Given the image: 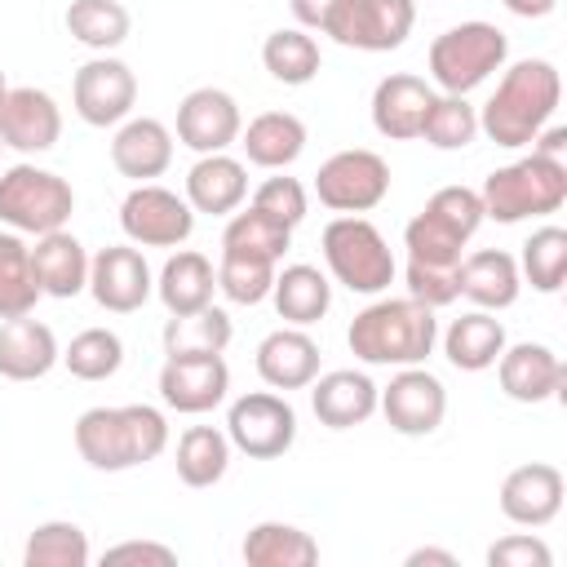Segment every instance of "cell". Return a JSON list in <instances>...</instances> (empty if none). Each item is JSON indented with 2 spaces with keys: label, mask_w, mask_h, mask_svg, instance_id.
Listing matches in <instances>:
<instances>
[{
  "label": "cell",
  "mask_w": 567,
  "mask_h": 567,
  "mask_svg": "<svg viewBox=\"0 0 567 567\" xmlns=\"http://www.w3.org/2000/svg\"><path fill=\"white\" fill-rule=\"evenodd\" d=\"M563 102V75L549 58H523L514 62L501 84L492 89V97L478 111V133L505 151L532 146V137L554 120Z\"/></svg>",
  "instance_id": "obj_1"
},
{
  "label": "cell",
  "mask_w": 567,
  "mask_h": 567,
  "mask_svg": "<svg viewBox=\"0 0 567 567\" xmlns=\"http://www.w3.org/2000/svg\"><path fill=\"white\" fill-rule=\"evenodd\" d=\"M75 452L89 470L120 474L137 470L168 447V416L151 403H124V408H89L80 412L75 430Z\"/></svg>",
  "instance_id": "obj_2"
},
{
  "label": "cell",
  "mask_w": 567,
  "mask_h": 567,
  "mask_svg": "<svg viewBox=\"0 0 567 567\" xmlns=\"http://www.w3.org/2000/svg\"><path fill=\"white\" fill-rule=\"evenodd\" d=\"M434 341H439V319L430 306H421L412 297H377L346 328L350 354L372 368L425 363L434 354Z\"/></svg>",
  "instance_id": "obj_3"
},
{
  "label": "cell",
  "mask_w": 567,
  "mask_h": 567,
  "mask_svg": "<svg viewBox=\"0 0 567 567\" xmlns=\"http://www.w3.org/2000/svg\"><path fill=\"white\" fill-rule=\"evenodd\" d=\"M483 217L514 226L527 217H549L567 204V164L549 159V155H523L505 168H492L483 177Z\"/></svg>",
  "instance_id": "obj_4"
},
{
  "label": "cell",
  "mask_w": 567,
  "mask_h": 567,
  "mask_svg": "<svg viewBox=\"0 0 567 567\" xmlns=\"http://www.w3.org/2000/svg\"><path fill=\"white\" fill-rule=\"evenodd\" d=\"M483 226V199L470 186H439L425 208L403 226V248L408 261L421 266H461L465 244L474 239V230Z\"/></svg>",
  "instance_id": "obj_5"
},
{
  "label": "cell",
  "mask_w": 567,
  "mask_h": 567,
  "mask_svg": "<svg viewBox=\"0 0 567 567\" xmlns=\"http://www.w3.org/2000/svg\"><path fill=\"white\" fill-rule=\"evenodd\" d=\"M323 261L332 270V279L359 297H377L394 284V252L385 244V235L359 217V213H341L323 226Z\"/></svg>",
  "instance_id": "obj_6"
},
{
  "label": "cell",
  "mask_w": 567,
  "mask_h": 567,
  "mask_svg": "<svg viewBox=\"0 0 567 567\" xmlns=\"http://www.w3.org/2000/svg\"><path fill=\"white\" fill-rule=\"evenodd\" d=\"M75 213V190L66 177L35 168V164H13L0 173V221L18 235H49L62 230Z\"/></svg>",
  "instance_id": "obj_7"
},
{
  "label": "cell",
  "mask_w": 567,
  "mask_h": 567,
  "mask_svg": "<svg viewBox=\"0 0 567 567\" xmlns=\"http://www.w3.org/2000/svg\"><path fill=\"white\" fill-rule=\"evenodd\" d=\"M509 58V40L492 22H461L434 35L430 44V75L443 93H470Z\"/></svg>",
  "instance_id": "obj_8"
},
{
  "label": "cell",
  "mask_w": 567,
  "mask_h": 567,
  "mask_svg": "<svg viewBox=\"0 0 567 567\" xmlns=\"http://www.w3.org/2000/svg\"><path fill=\"white\" fill-rule=\"evenodd\" d=\"M226 439L248 461H275L297 443V412L275 390L239 394L226 412Z\"/></svg>",
  "instance_id": "obj_9"
},
{
  "label": "cell",
  "mask_w": 567,
  "mask_h": 567,
  "mask_svg": "<svg viewBox=\"0 0 567 567\" xmlns=\"http://www.w3.org/2000/svg\"><path fill=\"white\" fill-rule=\"evenodd\" d=\"M315 195L332 213H372L390 195V164L377 151H337L315 173Z\"/></svg>",
  "instance_id": "obj_10"
},
{
  "label": "cell",
  "mask_w": 567,
  "mask_h": 567,
  "mask_svg": "<svg viewBox=\"0 0 567 567\" xmlns=\"http://www.w3.org/2000/svg\"><path fill=\"white\" fill-rule=\"evenodd\" d=\"M120 230L137 248H182L195 230V208L168 186L137 182L120 204Z\"/></svg>",
  "instance_id": "obj_11"
},
{
  "label": "cell",
  "mask_w": 567,
  "mask_h": 567,
  "mask_svg": "<svg viewBox=\"0 0 567 567\" xmlns=\"http://www.w3.org/2000/svg\"><path fill=\"white\" fill-rule=\"evenodd\" d=\"M412 22H416L412 0H341L323 35L337 40L341 49L390 53L412 35Z\"/></svg>",
  "instance_id": "obj_12"
},
{
  "label": "cell",
  "mask_w": 567,
  "mask_h": 567,
  "mask_svg": "<svg viewBox=\"0 0 567 567\" xmlns=\"http://www.w3.org/2000/svg\"><path fill=\"white\" fill-rule=\"evenodd\" d=\"M377 412L394 434L425 439L447 416V390L425 363H412V368H399L385 390H377Z\"/></svg>",
  "instance_id": "obj_13"
},
{
  "label": "cell",
  "mask_w": 567,
  "mask_h": 567,
  "mask_svg": "<svg viewBox=\"0 0 567 567\" xmlns=\"http://www.w3.org/2000/svg\"><path fill=\"white\" fill-rule=\"evenodd\" d=\"M137 102V75L120 58H89L71 80V106L89 128H111L133 115Z\"/></svg>",
  "instance_id": "obj_14"
},
{
  "label": "cell",
  "mask_w": 567,
  "mask_h": 567,
  "mask_svg": "<svg viewBox=\"0 0 567 567\" xmlns=\"http://www.w3.org/2000/svg\"><path fill=\"white\" fill-rule=\"evenodd\" d=\"M89 292L111 315H133L155 292L151 266L137 244H111L97 257H89Z\"/></svg>",
  "instance_id": "obj_15"
},
{
  "label": "cell",
  "mask_w": 567,
  "mask_h": 567,
  "mask_svg": "<svg viewBox=\"0 0 567 567\" xmlns=\"http://www.w3.org/2000/svg\"><path fill=\"white\" fill-rule=\"evenodd\" d=\"M230 390V368L221 354H168L159 368V399L173 412L204 416Z\"/></svg>",
  "instance_id": "obj_16"
},
{
  "label": "cell",
  "mask_w": 567,
  "mask_h": 567,
  "mask_svg": "<svg viewBox=\"0 0 567 567\" xmlns=\"http://www.w3.org/2000/svg\"><path fill=\"white\" fill-rule=\"evenodd\" d=\"M239 128H244V115H239V102L226 89L204 84V89H190L177 102V142L190 146L195 155H213V151L235 146Z\"/></svg>",
  "instance_id": "obj_17"
},
{
  "label": "cell",
  "mask_w": 567,
  "mask_h": 567,
  "mask_svg": "<svg viewBox=\"0 0 567 567\" xmlns=\"http://www.w3.org/2000/svg\"><path fill=\"white\" fill-rule=\"evenodd\" d=\"M62 137V111L44 89L18 84L0 97V142L18 155H44Z\"/></svg>",
  "instance_id": "obj_18"
},
{
  "label": "cell",
  "mask_w": 567,
  "mask_h": 567,
  "mask_svg": "<svg viewBox=\"0 0 567 567\" xmlns=\"http://www.w3.org/2000/svg\"><path fill=\"white\" fill-rule=\"evenodd\" d=\"M563 470L549 465V461H527V465H514L505 478H501V514L518 527H545L558 518L563 509Z\"/></svg>",
  "instance_id": "obj_19"
},
{
  "label": "cell",
  "mask_w": 567,
  "mask_h": 567,
  "mask_svg": "<svg viewBox=\"0 0 567 567\" xmlns=\"http://www.w3.org/2000/svg\"><path fill=\"white\" fill-rule=\"evenodd\" d=\"M492 368H496L501 394L514 399V403H545L567 381L563 359L545 341H518V346L505 341V350H501V359Z\"/></svg>",
  "instance_id": "obj_20"
},
{
  "label": "cell",
  "mask_w": 567,
  "mask_h": 567,
  "mask_svg": "<svg viewBox=\"0 0 567 567\" xmlns=\"http://www.w3.org/2000/svg\"><path fill=\"white\" fill-rule=\"evenodd\" d=\"M430 106H434V89L412 71H394L372 89V128L390 142H412L421 137Z\"/></svg>",
  "instance_id": "obj_21"
},
{
  "label": "cell",
  "mask_w": 567,
  "mask_h": 567,
  "mask_svg": "<svg viewBox=\"0 0 567 567\" xmlns=\"http://www.w3.org/2000/svg\"><path fill=\"white\" fill-rule=\"evenodd\" d=\"M310 408L328 430H354L377 412V381L359 368H332L310 381Z\"/></svg>",
  "instance_id": "obj_22"
},
{
  "label": "cell",
  "mask_w": 567,
  "mask_h": 567,
  "mask_svg": "<svg viewBox=\"0 0 567 567\" xmlns=\"http://www.w3.org/2000/svg\"><path fill=\"white\" fill-rule=\"evenodd\" d=\"M111 164L120 177L151 182L173 164V133L151 115H128L111 137Z\"/></svg>",
  "instance_id": "obj_23"
},
{
  "label": "cell",
  "mask_w": 567,
  "mask_h": 567,
  "mask_svg": "<svg viewBox=\"0 0 567 567\" xmlns=\"http://www.w3.org/2000/svg\"><path fill=\"white\" fill-rule=\"evenodd\" d=\"M257 377L270 390H306L319 377V346L306 328H275L257 346Z\"/></svg>",
  "instance_id": "obj_24"
},
{
  "label": "cell",
  "mask_w": 567,
  "mask_h": 567,
  "mask_svg": "<svg viewBox=\"0 0 567 567\" xmlns=\"http://www.w3.org/2000/svg\"><path fill=\"white\" fill-rule=\"evenodd\" d=\"M62 359L58 337L49 323L18 315L0 323V377L4 381H40L53 372V363Z\"/></svg>",
  "instance_id": "obj_25"
},
{
  "label": "cell",
  "mask_w": 567,
  "mask_h": 567,
  "mask_svg": "<svg viewBox=\"0 0 567 567\" xmlns=\"http://www.w3.org/2000/svg\"><path fill=\"white\" fill-rule=\"evenodd\" d=\"M31 270H35V284L44 297H80L89 288V252L84 244L62 226V230H49V235H35L31 244Z\"/></svg>",
  "instance_id": "obj_26"
},
{
  "label": "cell",
  "mask_w": 567,
  "mask_h": 567,
  "mask_svg": "<svg viewBox=\"0 0 567 567\" xmlns=\"http://www.w3.org/2000/svg\"><path fill=\"white\" fill-rule=\"evenodd\" d=\"M248 199V168L226 155V151H213V155H199L186 173V204L195 213H208V217H226L235 213L239 204Z\"/></svg>",
  "instance_id": "obj_27"
},
{
  "label": "cell",
  "mask_w": 567,
  "mask_h": 567,
  "mask_svg": "<svg viewBox=\"0 0 567 567\" xmlns=\"http://www.w3.org/2000/svg\"><path fill=\"white\" fill-rule=\"evenodd\" d=\"M456 284H461V297H470L478 310H509L523 292L518 257H509L505 248H478L461 257Z\"/></svg>",
  "instance_id": "obj_28"
},
{
  "label": "cell",
  "mask_w": 567,
  "mask_h": 567,
  "mask_svg": "<svg viewBox=\"0 0 567 567\" xmlns=\"http://www.w3.org/2000/svg\"><path fill=\"white\" fill-rule=\"evenodd\" d=\"M239 146L248 155V164L257 168H288L301 159L306 151V124L292 115V111H261L248 120V128H239Z\"/></svg>",
  "instance_id": "obj_29"
},
{
  "label": "cell",
  "mask_w": 567,
  "mask_h": 567,
  "mask_svg": "<svg viewBox=\"0 0 567 567\" xmlns=\"http://www.w3.org/2000/svg\"><path fill=\"white\" fill-rule=\"evenodd\" d=\"M155 292L164 301L168 315H190V310H204L213 306V292H217V270L204 252L195 248H177L159 275H155Z\"/></svg>",
  "instance_id": "obj_30"
},
{
  "label": "cell",
  "mask_w": 567,
  "mask_h": 567,
  "mask_svg": "<svg viewBox=\"0 0 567 567\" xmlns=\"http://www.w3.org/2000/svg\"><path fill=\"white\" fill-rule=\"evenodd\" d=\"M270 301H275V310H279L284 323L310 328V323H319V319L332 310V284H328V275H323L319 266L292 261V266L275 270Z\"/></svg>",
  "instance_id": "obj_31"
},
{
  "label": "cell",
  "mask_w": 567,
  "mask_h": 567,
  "mask_svg": "<svg viewBox=\"0 0 567 567\" xmlns=\"http://www.w3.org/2000/svg\"><path fill=\"white\" fill-rule=\"evenodd\" d=\"M501 350H505V323L496 319V310H470L452 319L443 332V354L461 372H487L501 359Z\"/></svg>",
  "instance_id": "obj_32"
},
{
  "label": "cell",
  "mask_w": 567,
  "mask_h": 567,
  "mask_svg": "<svg viewBox=\"0 0 567 567\" xmlns=\"http://www.w3.org/2000/svg\"><path fill=\"white\" fill-rule=\"evenodd\" d=\"M244 563L248 567H310L319 563V540L301 532L297 523H257L244 536Z\"/></svg>",
  "instance_id": "obj_33"
},
{
  "label": "cell",
  "mask_w": 567,
  "mask_h": 567,
  "mask_svg": "<svg viewBox=\"0 0 567 567\" xmlns=\"http://www.w3.org/2000/svg\"><path fill=\"white\" fill-rule=\"evenodd\" d=\"M292 248V226L275 221L270 213L261 208H244V213H230L226 230H221V252H239V257H257V261H284V252Z\"/></svg>",
  "instance_id": "obj_34"
},
{
  "label": "cell",
  "mask_w": 567,
  "mask_h": 567,
  "mask_svg": "<svg viewBox=\"0 0 567 567\" xmlns=\"http://www.w3.org/2000/svg\"><path fill=\"white\" fill-rule=\"evenodd\" d=\"M177 478L186 487H213L230 470V439L217 425H190L177 439Z\"/></svg>",
  "instance_id": "obj_35"
},
{
  "label": "cell",
  "mask_w": 567,
  "mask_h": 567,
  "mask_svg": "<svg viewBox=\"0 0 567 567\" xmlns=\"http://www.w3.org/2000/svg\"><path fill=\"white\" fill-rule=\"evenodd\" d=\"M261 66L270 71V80L297 89V84H310L323 66V53H319V40L301 27H279L266 35L261 44Z\"/></svg>",
  "instance_id": "obj_36"
},
{
  "label": "cell",
  "mask_w": 567,
  "mask_h": 567,
  "mask_svg": "<svg viewBox=\"0 0 567 567\" xmlns=\"http://www.w3.org/2000/svg\"><path fill=\"white\" fill-rule=\"evenodd\" d=\"M62 22H66L71 40H80L84 49H97V53L120 49L133 31V18L120 0H71Z\"/></svg>",
  "instance_id": "obj_37"
},
{
  "label": "cell",
  "mask_w": 567,
  "mask_h": 567,
  "mask_svg": "<svg viewBox=\"0 0 567 567\" xmlns=\"http://www.w3.org/2000/svg\"><path fill=\"white\" fill-rule=\"evenodd\" d=\"M235 337V323L221 306H204L190 315H168L164 354H221Z\"/></svg>",
  "instance_id": "obj_38"
},
{
  "label": "cell",
  "mask_w": 567,
  "mask_h": 567,
  "mask_svg": "<svg viewBox=\"0 0 567 567\" xmlns=\"http://www.w3.org/2000/svg\"><path fill=\"white\" fill-rule=\"evenodd\" d=\"M40 297L44 292L31 270V244H22L18 230H0V319L31 315Z\"/></svg>",
  "instance_id": "obj_39"
},
{
  "label": "cell",
  "mask_w": 567,
  "mask_h": 567,
  "mask_svg": "<svg viewBox=\"0 0 567 567\" xmlns=\"http://www.w3.org/2000/svg\"><path fill=\"white\" fill-rule=\"evenodd\" d=\"M89 558H93L89 536L71 518L40 523L22 545V567H89Z\"/></svg>",
  "instance_id": "obj_40"
},
{
  "label": "cell",
  "mask_w": 567,
  "mask_h": 567,
  "mask_svg": "<svg viewBox=\"0 0 567 567\" xmlns=\"http://www.w3.org/2000/svg\"><path fill=\"white\" fill-rule=\"evenodd\" d=\"M62 363L75 381H106L124 368V341L111 328H84L62 350Z\"/></svg>",
  "instance_id": "obj_41"
},
{
  "label": "cell",
  "mask_w": 567,
  "mask_h": 567,
  "mask_svg": "<svg viewBox=\"0 0 567 567\" xmlns=\"http://www.w3.org/2000/svg\"><path fill=\"white\" fill-rule=\"evenodd\" d=\"M518 275L536 288V292H558L567 279V230L563 226H540L527 235L523 257H518Z\"/></svg>",
  "instance_id": "obj_42"
},
{
  "label": "cell",
  "mask_w": 567,
  "mask_h": 567,
  "mask_svg": "<svg viewBox=\"0 0 567 567\" xmlns=\"http://www.w3.org/2000/svg\"><path fill=\"white\" fill-rule=\"evenodd\" d=\"M421 137L434 151H465L478 137V111L465 102V93H434V106L421 124Z\"/></svg>",
  "instance_id": "obj_43"
},
{
  "label": "cell",
  "mask_w": 567,
  "mask_h": 567,
  "mask_svg": "<svg viewBox=\"0 0 567 567\" xmlns=\"http://www.w3.org/2000/svg\"><path fill=\"white\" fill-rule=\"evenodd\" d=\"M275 261H257V257H239V252H221L217 261V288L226 292V301L235 306H261L270 297L275 284Z\"/></svg>",
  "instance_id": "obj_44"
},
{
  "label": "cell",
  "mask_w": 567,
  "mask_h": 567,
  "mask_svg": "<svg viewBox=\"0 0 567 567\" xmlns=\"http://www.w3.org/2000/svg\"><path fill=\"white\" fill-rule=\"evenodd\" d=\"M306 186L297 182V177H284V168L275 173V177H266L257 190H252V208H261V213H270L275 221H284V226H301L306 221Z\"/></svg>",
  "instance_id": "obj_45"
},
{
  "label": "cell",
  "mask_w": 567,
  "mask_h": 567,
  "mask_svg": "<svg viewBox=\"0 0 567 567\" xmlns=\"http://www.w3.org/2000/svg\"><path fill=\"white\" fill-rule=\"evenodd\" d=\"M403 279H408V297H412V301H421V306H430V310L452 306V301L461 297L456 266H452V270H443V266H421V261H408Z\"/></svg>",
  "instance_id": "obj_46"
},
{
  "label": "cell",
  "mask_w": 567,
  "mask_h": 567,
  "mask_svg": "<svg viewBox=\"0 0 567 567\" xmlns=\"http://www.w3.org/2000/svg\"><path fill=\"white\" fill-rule=\"evenodd\" d=\"M549 563H554L549 545L532 532H514L487 545V567H549Z\"/></svg>",
  "instance_id": "obj_47"
},
{
  "label": "cell",
  "mask_w": 567,
  "mask_h": 567,
  "mask_svg": "<svg viewBox=\"0 0 567 567\" xmlns=\"http://www.w3.org/2000/svg\"><path fill=\"white\" fill-rule=\"evenodd\" d=\"M102 563H146V567H173L177 549L159 545V540H120L102 554Z\"/></svg>",
  "instance_id": "obj_48"
},
{
  "label": "cell",
  "mask_w": 567,
  "mask_h": 567,
  "mask_svg": "<svg viewBox=\"0 0 567 567\" xmlns=\"http://www.w3.org/2000/svg\"><path fill=\"white\" fill-rule=\"evenodd\" d=\"M337 4L341 0H288V9H292V18H297L301 31H323L328 18L337 13Z\"/></svg>",
  "instance_id": "obj_49"
},
{
  "label": "cell",
  "mask_w": 567,
  "mask_h": 567,
  "mask_svg": "<svg viewBox=\"0 0 567 567\" xmlns=\"http://www.w3.org/2000/svg\"><path fill=\"white\" fill-rule=\"evenodd\" d=\"M532 151H536V155H549V159H563V151H567V128H563V124H554V128L545 124V128L532 137Z\"/></svg>",
  "instance_id": "obj_50"
},
{
  "label": "cell",
  "mask_w": 567,
  "mask_h": 567,
  "mask_svg": "<svg viewBox=\"0 0 567 567\" xmlns=\"http://www.w3.org/2000/svg\"><path fill=\"white\" fill-rule=\"evenodd\" d=\"M509 13H518V18H549L554 9H558V0H501Z\"/></svg>",
  "instance_id": "obj_51"
},
{
  "label": "cell",
  "mask_w": 567,
  "mask_h": 567,
  "mask_svg": "<svg viewBox=\"0 0 567 567\" xmlns=\"http://www.w3.org/2000/svg\"><path fill=\"white\" fill-rule=\"evenodd\" d=\"M408 567H425V563H439V567H456V554H447V549H434V545H425V549H412L408 558H403Z\"/></svg>",
  "instance_id": "obj_52"
},
{
  "label": "cell",
  "mask_w": 567,
  "mask_h": 567,
  "mask_svg": "<svg viewBox=\"0 0 567 567\" xmlns=\"http://www.w3.org/2000/svg\"><path fill=\"white\" fill-rule=\"evenodd\" d=\"M4 93H9V84H4V71H0V97H4Z\"/></svg>",
  "instance_id": "obj_53"
},
{
  "label": "cell",
  "mask_w": 567,
  "mask_h": 567,
  "mask_svg": "<svg viewBox=\"0 0 567 567\" xmlns=\"http://www.w3.org/2000/svg\"><path fill=\"white\" fill-rule=\"evenodd\" d=\"M0 151H4V142H0Z\"/></svg>",
  "instance_id": "obj_54"
}]
</instances>
